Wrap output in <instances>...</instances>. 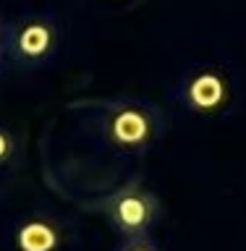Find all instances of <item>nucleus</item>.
<instances>
[{"label":"nucleus","instance_id":"f257e3e1","mask_svg":"<svg viewBox=\"0 0 246 251\" xmlns=\"http://www.w3.org/2000/svg\"><path fill=\"white\" fill-rule=\"evenodd\" d=\"M102 212L121 238H137V235H149L160 217V201L144 186H123L110 199H105Z\"/></svg>","mask_w":246,"mask_h":251},{"label":"nucleus","instance_id":"f03ea898","mask_svg":"<svg viewBox=\"0 0 246 251\" xmlns=\"http://www.w3.org/2000/svg\"><path fill=\"white\" fill-rule=\"evenodd\" d=\"M55 45H58V26L50 16H27L13 26L8 47L16 60L27 63V66H37L45 63L53 55Z\"/></svg>","mask_w":246,"mask_h":251},{"label":"nucleus","instance_id":"7ed1b4c3","mask_svg":"<svg viewBox=\"0 0 246 251\" xmlns=\"http://www.w3.org/2000/svg\"><path fill=\"white\" fill-rule=\"evenodd\" d=\"M157 133V121L147 107L137 102H121L108 118V139L121 149H147Z\"/></svg>","mask_w":246,"mask_h":251},{"label":"nucleus","instance_id":"20e7f679","mask_svg":"<svg viewBox=\"0 0 246 251\" xmlns=\"http://www.w3.org/2000/svg\"><path fill=\"white\" fill-rule=\"evenodd\" d=\"M184 100L196 113H212L220 110L228 100V81L215 68H202L191 74L184 84Z\"/></svg>","mask_w":246,"mask_h":251},{"label":"nucleus","instance_id":"39448f33","mask_svg":"<svg viewBox=\"0 0 246 251\" xmlns=\"http://www.w3.org/2000/svg\"><path fill=\"white\" fill-rule=\"evenodd\" d=\"M60 225L50 217H29L16 227V249L19 251H58Z\"/></svg>","mask_w":246,"mask_h":251},{"label":"nucleus","instance_id":"423d86ee","mask_svg":"<svg viewBox=\"0 0 246 251\" xmlns=\"http://www.w3.org/2000/svg\"><path fill=\"white\" fill-rule=\"evenodd\" d=\"M115 251H160V246L149 235H137V238H123Z\"/></svg>","mask_w":246,"mask_h":251},{"label":"nucleus","instance_id":"0eeeda50","mask_svg":"<svg viewBox=\"0 0 246 251\" xmlns=\"http://www.w3.org/2000/svg\"><path fill=\"white\" fill-rule=\"evenodd\" d=\"M13 152H16V141H13V133L8 131L5 126H0V168L11 162Z\"/></svg>","mask_w":246,"mask_h":251},{"label":"nucleus","instance_id":"6e6552de","mask_svg":"<svg viewBox=\"0 0 246 251\" xmlns=\"http://www.w3.org/2000/svg\"><path fill=\"white\" fill-rule=\"evenodd\" d=\"M0 60H3V37H0Z\"/></svg>","mask_w":246,"mask_h":251},{"label":"nucleus","instance_id":"1a4fd4ad","mask_svg":"<svg viewBox=\"0 0 246 251\" xmlns=\"http://www.w3.org/2000/svg\"><path fill=\"white\" fill-rule=\"evenodd\" d=\"M0 37H3V19H0Z\"/></svg>","mask_w":246,"mask_h":251}]
</instances>
